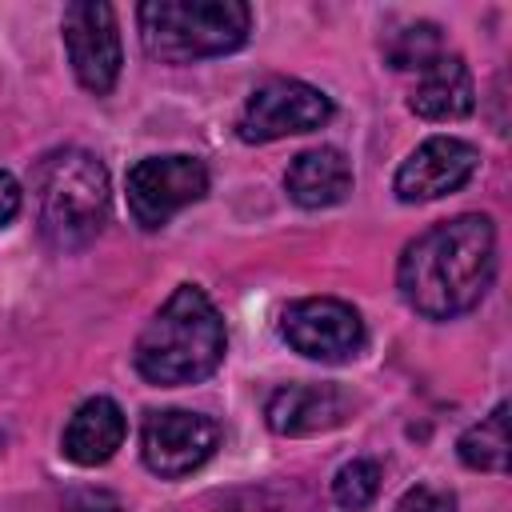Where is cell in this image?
<instances>
[{
  "label": "cell",
  "instance_id": "obj_1",
  "mask_svg": "<svg viewBox=\"0 0 512 512\" xmlns=\"http://www.w3.org/2000/svg\"><path fill=\"white\" fill-rule=\"evenodd\" d=\"M496 280V224L460 212L424 228L404 244L396 264L400 300L424 320H456L472 312Z\"/></svg>",
  "mask_w": 512,
  "mask_h": 512
},
{
  "label": "cell",
  "instance_id": "obj_2",
  "mask_svg": "<svg viewBox=\"0 0 512 512\" xmlns=\"http://www.w3.org/2000/svg\"><path fill=\"white\" fill-rule=\"evenodd\" d=\"M228 352V328L220 308L200 284H176V292L152 312L132 344L136 372L156 388H184L208 380Z\"/></svg>",
  "mask_w": 512,
  "mask_h": 512
},
{
  "label": "cell",
  "instance_id": "obj_3",
  "mask_svg": "<svg viewBox=\"0 0 512 512\" xmlns=\"http://www.w3.org/2000/svg\"><path fill=\"white\" fill-rule=\"evenodd\" d=\"M36 224L48 248L80 252L108 224L112 184L108 168L84 148H56L32 172Z\"/></svg>",
  "mask_w": 512,
  "mask_h": 512
},
{
  "label": "cell",
  "instance_id": "obj_4",
  "mask_svg": "<svg viewBox=\"0 0 512 512\" xmlns=\"http://www.w3.org/2000/svg\"><path fill=\"white\" fill-rule=\"evenodd\" d=\"M140 44L160 64H196L248 44L252 8L240 0H148L136 12Z\"/></svg>",
  "mask_w": 512,
  "mask_h": 512
},
{
  "label": "cell",
  "instance_id": "obj_5",
  "mask_svg": "<svg viewBox=\"0 0 512 512\" xmlns=\"http://www.w3.org/2000/svg\"><path fill=\"white\" fill-rule=\"evenodd\" d=\"M336 104L328 92H320L308 80L296 76H268L264 84H256L236 116V136L244 144H272L284 136H300V132H316L332 120Z\"/></svg>",
  "mask_w": 512,
  "mask_h": 512
},
{
  "label": "cell",
  "instance_id": "obj_6",
  "mask_svg": "<svg viewBox=\"0 0 512 512\" xmlns=\"http://www.w3.org/2000/svg\"><path fill=\"white\" fill-rule=\"evenodd\" d=\"M128 212L144 232L164 228L176 212L208 196V168L200 156L168 152V156H144L124 176Z\"/></svg>",
  "mask_w": 512,
  "mask_h": 512
},
{
  "label": "cell",
  "instance_id": "obj_7",
  "mask_svg": "<svg viewBox=\"0 0 512 512\" xmlns=\"http://www.w3.org/2000/svg\"><path fill=\"white\" fill-rule=\"evenodd\" d=\"M280 336L292 352H300L304 360H320V364L356 360L364 340H368L360 312L348 300H336V296L292 300L280 312Z\"/></svg>",
  "mask_w": 512,
  "mask_h": 512
},
{
  "label": "cell",
  "instance_id": "obj_8",
  "mask_svg": "<svg viewBox=\"0 0 512 512\" xmlns=\"http://www.w3.org/2000/svg\"><path fill=\"white\" fill-rule=\"evenodd\" d=\"M220 448V424L208 412L160 408L140 424V460L160 480H180L204 468Z\"/></svg>",
  "mask_w": 512,
  "mask_h": 512
},
{
  "label": "cell",
  "instance_id": "obj_9",
  "mask_svg": "<svg viewBox=\"0 0 512 512\" xmlns=\"http://www.w3.org/2000/svg\"><path fill=\"white\" fill-rule=\"evenodd\" d=\"M60 36H64V52H68V64H72L80 88L92 96H108L116 88L120 64H124L116 8L104 0L68 4L60 16Z\"/></svg>",
  "mask_w": 512,
  "mask_h": 512
},
{
  "label": "cell",
  "instance_id": "obj_10",
  "mask_svg": "<svg viewBox=\"0 0 512 512\" xmlns=\"http://www.w3.org/2000/svg\"><path fill=\"white\" fill-rule=\"evenodd\" d=\"M476 168H480L476 144H468L460 136H428L396 168L392 192L400 204H428V200L460 192L476 176Z\"/></svg>",
  "mask_w": 512,
  "mask_h": 512
},
{
  "label": "cell",
  "instance_id": "obj_11",
  "mask_svg": "<svg viewBox=\"0 0 512 512\" xmlns=\"http://www.w3.org/2000/svg\"><path fill=\"white\" fill-rule=\"evenodd\" d=\"M348 416H352V396L336 384H284L264 404V420L276 436L332 432Z\"/></svg>",
  "mask_w": 512,
  "mask_h": 512
},
{
  "label": "cell",
  "instance_id": "obj_12",
  "mask_svg": "<svg viewBox=\"0 0 512 512\" xmlns=\"http://www.w3.org/2000/svg\"><path fill=\"white\" fill-rule=\"evenodd\" d=\"M408 108L420 120H464L476 108V80L464 64V56L444 52L428 68L416 72V84L408 92Z\"/></svg>",
  "mask_w": 512,
  "mask_h": 512
},
{
  "label": "cell",
  "instance_id": "obj_13",
  "mask_svg": "<svg viewBox=\"0 0 512 512\" xmlns=\"http://www.w3.org/2000/svg\"><path fill=\"white\" fill-rule=\"evenodd\" d=\"M284 192H288L292 204H300L308 212L336 208L352 192V164L332 144L304 148L300 156H292V164L284 172Z\"/></svg>",
  "mask_w": 512,
  "mask_h": 512
},
{
  "label": "cell",
  "instance_id": "obj_14",
  "mask_svg": "<svg viewBox=\"0 0 512 512\" xmlns=\"http://www.w3.org/2000/svg\"><path fill=\"white\" fill-rule=\"evenodd\" d=\"M124 432H128V420L120 404L112 396H88L68 416L60 432V452L80 468H96L116 456V448L124 444Z\"/></svg>",
  "mask_w": 512,
  "mask_h": 512
},
{
  "label": "cell",
  "instance_id": "obj_15",
  "mask_svg": "<svg viewBox=\"0 0 512 512\" xmlns=\"http://www.w3.org/2000/svg\"><path fill=\"white\" fill-rule=\"evenodd\" d=\"M456 456L472 472H508V404L500 400L488 416L460 432Z\"/></svg>",
  "mask_w": 512,
  "mask_h": 512
},
{
  "label": "cell",
  "instance_id": "obj_16",
  "mask_svg": "<svg viewBox=\"0 0 512 512\" xmlns=\"http://www.w3.org/2000/svg\"><path fill=\"white\" fill-rule=\"evenodd\" d=\"M380 48H384V60H388L396 72H420V68H428L436 56H444L440 28L428 24V20H416V24H404V28L388 32Z\"/></svg>",
  "mask_w": 512,
  "mask_h": 512
},
{
  "label": "cell",
  "instance_id": "obj_17",
  "mask_svg": "<svg viewBox=\"0 0 512 512\" xmlns=\"http://www.w3.org/2000/svg\"><path fill=\"white\" fill-rule=\"evenodd\" d=\"M380 492V464L376 460H348L336 476H332V500L344 512H364Z\"/></svg>",
  "mask_w": 512,
  "mask_h": 512
},
{
  "label": "cell",
  "instance_id": "obj_18",
  "mask_svg": "<svg viewBox=\"0 0 512 512\" xmlns=\"http://www.w3.org/2000/svg\"><path fill=\"white\" fill-rule=\"evenodd\" d=\"M392 512H456V496L436 484H416L396 500Z\"/></svg>",
  "mask_w": 512,
  "mask_h": 512
},
{
  "label": "cell",
  "instance_id": "obj_19",
  "mask_svg": "<svg viewBox=\"0 0 512 512\" xmlns=\"http://www.w3.org/2000/svg\"><path fill=\"white\" fill-rule=\"evenodd\" d=\"M64 512H124V504L108 488H80L64 500Z\"/></svg>",
  "mask_w": 512,
  "mask_h": 512
},
{
  "label": "cell",
  "instance_id": "obj_20",
  "mask_svg": "<svg viewBox=\"0 0 512 512\" xmlns=\"http://www.w3.org/2000/svg\"><path fill=\"white\" fill-rule=\"evenodd\" d=\"M20 204H24V192H20L16 176L0 168V228H4V224H12V220L20 216Z\"/></svg>",
  "mask_w": 512,
  "mask_h": 512
},
{
  "label": "cell",
  "instance_id": "obj_21",
  "mask_svg": "<svg viewBox=\"0 0 512 512\" xmlns=\"http://www.w3.org/2000/svg\"><path fill=\"white\" fill-rule=\"evenodd\" d=\"M0 452H4V432H0Z\"/></svg>",
  "mask_w": 512,
  "mask_h": 512
}]
</instances>
